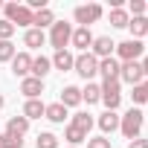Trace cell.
<instances>
[{"label":"cell","instance_id":"cell-39","mask_svg":"<svg viewBox=\"0 0 148 148\" xmlns=\"http://www.w3.org/2000/svg\"><path fill=\"white\" fill-rule=\"evenodd\" d=\"M0 9H3V0H0Z\"/></svg>","mask_w":148,"mask_h":148},{"label":"cell","instance_id":"cell-26","mask_svg":"<svg viewBox=\"0 0 148 148\" xmlns=\"http://www.w3.org/2000/svg\"><path fill=\"white\" fill-rule=\"evenodd\" d=\"M99 73H102V79H119V61L116 58H102Z\"/></svg>","mask_w":148,"mask_h":148},{"label":"cell","instance_id":"cell-23","mask_svg":"<svg viewBox=\"0 0 148 148\" xmlns=\"http://www.w3.org/2000/svg\"><path fill=\"white\" fill-rule=\"evenodd\" d=\"M87 136H90V134H84V131L76 128V125H67V128H64V139H67V145H73V148H79L82 142H87Z\"/></svg>","mask_w":148,"mask_h":148},{"label":"cell","instance_id":"cell-20","mask_svg":"<svg viewBox=\"0 0 148 148\" xmlns=\"http://www.w3.org/2000/svg\"><path fill=\"white\" fill-rule=\"evenodd\" d=\"M49 73H52V61H49L47 55H38V58H32V76H35V79H41V82H44V79L49 76Z\"/></svg>","mask_w":148,"mask_h":148},{"label":"cell","instance_id":"cell-28","mask_svg":"<svg viewBox=\"0 0 148 148\" xmlns=\"http://www.w3.org/2000/svg\"><path fill=\"white\" fill-rule=\"evenodd\" d=\"M131 99H134V108H142V105H148V79H145L142 84L131 87Z\"/></svg>","mask_w":148,"mask_h":148},{"label":"cell","instance_id":"cell-7","mask_svg":"<svg viewBox=\"0 0 148 148\" xmlns=\"http://www.w3.org/2000/svg\"><path fill=\"white\" fill-rule=\"evenodd\" d=\"M73 73H79L84 82H90L93 76H99V58H93L90 52H79L76 64H73Z\"/></svg>","mask_w":148,"mask_h":148},{"label":"cell","instance_id":"cell-2","mask_svg":"<svg viewBox=\"0 0 148 148\" xmlns=\"http://www.w3.org/2000/svg\"><path fill=\"white\" fill-rule=\"evenodd\" d=\"M3 18L18 29V26H23V29H32V18H35V12H29L23 3H3Z\"/></svg>","mask_w":148,"mask_h":148},{"label":"cell","instance_id":"cell-18","mask_svg":"<svg viewBox=\"0 0 148 148\" xmlns=\"http://www.w3.org/2000/svg\"><path fill=\"white\" fill-rule=\"evenodd\" d=\"M128 32H131V38H134V41H142V38L148 35V18H145V15L131 18V21H128Z\"/></svg>","mask_w":148,"mask_h":148},{"label":"cell","instance_id":"cell-38","mask_svg":"<svg viewBox=\"0 0 148 148\" xmlns=\"http://www.w3.org/2000/svg\"><path fill=\"white\" fill-rule=\"evenodd\" d=\"M145 18H148V3H145Z\"/></svg>","mask_w":148,"mask_h":148},{"label":"cell","instance_id":"cell-11","mask_svg":"<svg viewBox=\"0 0 148 148\" xmlns=\"http://www.w3.org/2000/svg\"><path fill=\"white\" fill-rule=\"evenodd\" d=\"M12 76H15V79L32 76V55H29V52H18V55L12 58Z\"/></svg>","mask_w":148,"mask_h":148},{"label":"cell","instance_id":"cell-9","mask_svg":"<svg viewBox=\"0 0 148 148\" xmlns=\"http://www.w3.org/2000/svg\"><path fill=\"white\" fill-rule=\"evenodd\" d=\"M113 52H116V41L110 38V35H96L93 38V47H90V55L93 58H113Z\"/></svg>","mask_w":148,"mask_h":148},{"label":"cell","instance_id":"cell-8","mask_svg":"<svg viewBox=\"0 0 148 148\" xmlns=\"http://www.w3.org/2000/svg\"><path fill=\"white\" fill-rule=\"evenodd\" d=\"M119 82H122V84H131V87H136V84L145 82L139 61H125V64H119Z\"/></svg>","mask_w":148,"mask_h":148},{"label":"cell","instance_id":"cell-19","mask_svg":"<svg viewBox=\"0 0 148 148\" xmlns=\"http://www.w3.org/2000/svg\"><path fill=\"white\" fill-rule=\"evenodd\" d=\"M47 44V32H41V29H26L23 32V47H29V49H41Z\"/></svg>","mask_w":148,"mask_h":148},{"label":"cell","instance_id":"cell-6","mask_svg":"<svg viewBox=\"0 0 148 148\" xmlns=\"http://www.w3.org/2000/svg\"><path fill=\"white\" fill-rule=\"evenodd\" d=\"M142 55H145V44H142V41L128 38V41L116 44V61H119V64H125V61H139Z\"/></svg>","mask_w":148,"mask_h":148},{"label":"cell","instance_id":"cell-10","mask_svg":"<svg viewBox=\"0 0 148 148\" xmlns=\"http://www.w3.org/2000/svg\"><path fill=\"white\" fill-rule=\"evenodd\" d=\"M93 32L90 29H84V26H76L73 29V38H70V47H76L79 52H90V47H93Z\"/></svg>","mask_w":148,"mask_h":148},{"label":"cell","instance_id":"cell-35","mask_svg":"<svg viewBox=\"0 0 148 148\" xmlns=\"http://www.w3.org/2000/svg\"><path fill=\"white\" fill-rule=\"evenodd\" d=\"M128 148H148V139H145V136H136V139L128 142Z\"/></svg>","mask_w":148,"mask_h":148},{"label":"cell","instance_id":"cell-25","mask_svg":"<svg viewBox=\"0 0 148 148\" xmlns=\"http://www.w3.org/2000/svg\"><path fill=\"white\" fill-rule=\"evenodd\" d=\"M70 125H76V128H82L84 134H90V128L96 125V119H93L87 110H79V113H73V116H70Z\"/></svg>","mask_w":148,"mask_h":148},{"label":"cell","instance_id":"cell-41","mask_svg":"<svg viewBox=\"0 0 148 148\" xmlns=\"http://www.w3.org/2000/svg\"><path fill=\"white\" fill-rule=\"evenodd\" d=\"M145 38H148V35H145Z\"/></svg>","mask_w":148,"mask_h":148},{"label":"cell","instance_id":"cell-22","mask_svg":"<svg viewBox=\"0 0 148 148\" xmlns=\"http://www.w3.org/2000/svg\"><path fill=\"white\" fill-rule=\"evenodd\" d=\"M44 119H49V122H55V125H64V119H67V108H64L61 102H52V105H47Z\"/></svg>","mask_w":148,"mask_h":148},{"label":"cell","instance_id":"cell-36","mask_svg":"<svg viewBox=\"0 0 148 148\" xmlns=\"http://www.w3.org/2000/svg\"><path fill=\"white\" fill-rule=\"evenodd\" d=\"M139 67H142V76L148 79V55H142V58H139Z\"/></svg>","mask_w":148,"mask_h":148},{"label":"cell","instance_id":"cell-32","mask_svg":"<svg viewBox=\"0 0 148 148\" xmlns=\"http://www.w3.org/2000/svg\"><path fill=\"white\" fill-rule=\"evenodd\" d=\"M128 15H131V18L145 15V0H131V3H128Z\"/></svg>","mask_w":148,"mask_h":148},{"label":"cell","instance_id":"cell-27","mask_svg":"<svg viewBox=\"0 0 148 148\" xmlns=\"http://www.w3.org/2000/svg\"><path fill=\"white\" fill-rule=\"evenodd\" d=\"M108 21H110V26H113V29H128L131 15H128V9H110Z\"/></svg>","mask_w":148,"mask_h":148},{"label":"cell","instance_id":"cell-15","mask_svg":"<svg viewBox=\"0 0 148 148\" xmlns=\"http://www.w3.org/2000/svg\"><path fill=\"white\" fill-rule=\"evenodd\" d=\"M49 61H52V70L70 73V70H73V64H76V55H73L70 49H58V52H55V55H52Z\"/></svg>","mask_w":148,"mask_h":148},{"label":"cell","instance_id":"cell-33","mask_svg":"<svg viewBox=\"0 0 148 148\" xmlns=\"http://www.w3.org/2000/svg\"><path fill=\"white\" fill-rule=\"evenodd\" d=\"M0 148H23V139H15L9 134H0Z\"/></svg>","mask_w":148,"mask_h":148},{"label":"cell","instance_id":"cell-16","mask_svg":"<svg viewBox=\"0 0 148 148\" xmlns=\"http://www.w3.org/2000/svg\"><path fill=\"white\" fill-rule=\"evenodd\" d=\"M26 131H29V119H26V116H12V119L6 122V134L15 136V139H23Z\"/></svg>","mask_w":148,"mask_h":148},{"label":"cell","instance_id":"cell-30","mask_svg":"<svg viewBox=\"0 0 148 148\" xmlns=\"http://www.w3.org/2000/svg\"><path fill=\"white\" fill-rule=\"evenodd\" d=\"M18 55L12 41H0V64H12V58Z\"/></svg>","mask_w":148,"mask_h":148},{"label":"cell","instance_id":"cell-17","mask_svg":"<svg viewBox=\"0 0 148 148\" xmlns=\"http://www.w3.org/2000/svg\"><path fill=\"white\" fill-rule=\"evenodd\" d=\"M44 110H47V105H44L41 99H26V102H23L21 116H26V119L32 122V119H41V116H44Z\"/></svg>","mask_w":148,"mask_h":148},{"label":"cell","instance_id":"cell-1","mask_svg":"<svg viewBox=\"0 0 148 148\" xmlns=\"http://www.w3.org/2000/svg\"><path fill=\"white\" fill-rule=\"evenodd\" d=\"M142 125H145V113H142L139 108H131L125 116H119V131H122V136H125L128 142L142 134Z\"/></svg>","mask_w":148,"mask_h":148},{"label":"cell","instance_id":"cell-13","mask_svg":"<svg viewBox=\"0 0 148 148\" xmlns=\"http://www.w3.org/2000/svg\"><path fill=\"white\" fill-rule=\"evenodd\" d=\"M21 93H23L26 99H41V93H44V82L35 79V76H26V79H21Z\"/></svg>","mask_w":148,"mask_h":148},{"label":"cell","instance_id":"cell-29","mask_svg":"<svg viewBox=\"0 0 148 148\" xmlns=\"http://www.w3.org/2000/svg\"><path fill=\"white\" fill-rule=\"evenodd\" d=\"M35 148H61V145H58V136L52 131H41L35 136Z\"/></svg>","mask_w":148,"mask_h":148},{"label":"cell","instance_id":"cell-12","mask_svg":"<svg viewBox=\"0 0 148 148\" xmlns=\"http://www.w3.org/2000/svg\"><path fill=\"white\" fill-rule=\"evenodd\" d=\"M96 125H99V131H102V136H108V134H113V131H119V113H116V110H105V113H99V119H96Z\"/></svg>","mask_w":148,"mask_h":148},{"label":"cell","instance_id":"cell-4","mask_svg":"<svg viewBox=\"0 0 148 148\" xmlns=\"http://www.w3.org/2000/svg\"><path fill=\"white\" fill-rule=\"evenodd\" d=\"M99 87H102V105H105V110H119V105H122V82L119 79H105Z\"/></svg>","mask_w":148,"mask_h":148},{"label":"cell","instance_id":"cell-24","mask_svg":"<svg viewBox=\"0 0 148 148\" xmlns=\"http://www.w3.org/2000/svg\"><path fill=\"white\" fill-rule=\"evenodd\" d=\"M52 23H55V12H52L49 6H47V9H41V12H35V18H32V26H35V29H41V32H44L47 26H52Z\"/></svg>","mask_w":148,"mask_h":148},{"label":"cell","instance_id":"cell-34","mask_svg":"<svg viewBox=\"0 0 148 148\" xmlns=\"http://www.w3.org/2000/svg\"><path fill=\"white\" fill-rule=\"evenodd\" d=\"M87 148H110V139L108 136H87Z\"/></svg>","mask_w":148,"mask_h":148},{"label":"cell","instance_id":"cell-21","mask_svg":"<svg viewBox=\"0 0 148 148\" xmlns=\"http://www.w3.org/2000/svg\"><path fill=\"white\" fill-rule=\"evenodd\" d=\"M82 102H87V108H90V105H99V102H102V87H99L96 82H87V84L82 87Z\"/></svg>","mask_w":148,"mask_h":148},{"label":"cell","instance_id":"cell-31","mask_svg":"<svg viewBox=\"0 0 148 148\" xmlns=\"http://www.w3.org/2000/svg\"><path fill=\"white\" fill-rule=\"evenodd\" d=\"M12 35H15V26L6 18H0V41H12Z\"/></svg>","mask_w":148,"mask_h":148},{"label":"cell","instance_id":"cell-14","mask_svg":"<svg viewBox=\"0 0 148 148\" xmlns=\"http://www.w3.org/2000/svg\"><path fill=\"white\" fill-rule=\"evenodd\" d=\"M67 110L70 108H79L82 105V87H76V84H67V87H61V99H58Z\"/></svg>","mask_w":148,"mask_h":148},{"label":"cell","instance_id":"cell-40","mask_svg":"<svg viewBox=\"0 0 148 148\" xmlns=\"http://www.w3.org/2000/svg\"><path fill=\"white\" fill-rule=\"evenodd\" d=\"M67 148H73V145H67Z\"/></svg>","mask_w":148,"mask_h":148},{"label":"cell","instance_id":"cell-5","mask_svg":"<svg viewBox=\"0 0 148 148\" xmlns=\"http://www.w3.org/2000/svg\"><path fill=\"white\" fill-rule=\"evenodd\" d=\"M102 15H105V9H102L99 3H84V6H76V9H73V21H76L79 26H84V29H90Z\"/></svg>","mask_w":148,"mask_h":148},{"label":"cell","instance_id":"cell-37","mask_svg":"<svg viewBox=\"0 0 148 148\" xmlns=\"http://www.w3.org/2000/svg\"><path fill=\"white\" fill-rule=\"evenodd\" d=\"M3 105H6V96H3V93H0V110H3Z\"/></svg>","mask_w":148,"mask_h":148},{"label":"cell","instance_id":"cell-3","mask_svg":"<svg viewBox=\"0 0 148 148\" xmlns=\"http://www.w3.org/2000/svg\"><path fill=\"white\" fill-rule=\"evenodd\" d=\"M73 23H67V21H55L52 26H49V35H47V41H49V47L58 52V49H67L70 47V38H73Z\"/></svg>","mask_w":148,"mask_h":148}]
</instances>
